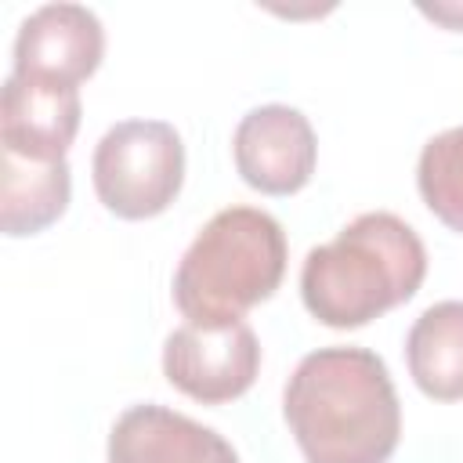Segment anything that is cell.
I'll use <instances>...</instances> for the list:
<instances>
[{
  "instance_id": "cell-1",
  "label": "cell",
  "mask_w": 463,
  "mask_h": 463,
  "mask_svg": "<svg viewBox=\"0 0 463 463\" xmlns=\"http://www.w3.org/2000/svg\"><path fill=\"white\" fill-rule=\"evenodd\" d=\"M282 412L307 463H387L402 409L383 358L369 347H318L293 369Z\"/></svg>"
},
{
  "instance_id": "cell-2",
  "label": "cell",
  "mask_w": 463,
  "mask_h": 463,
  "mask_svg": "<svg viewBox=\"0 0 463 463\" xmlns=\"http://www.w3.org/2000/svg\"><path fill=\"white\" fill-rule=\"evenodd\" d=\"M423 275L427 250L420 235L402 217L373 210L304 257L300 297L322 326L354 329L412 300Z\"/></svg>"
},
{
  "instance_id": "cell-8",
  "label": "cell",
  "mask_w": 463,
  "mask_h": 463,
  "mask_svg": "<svg viewBox=\"0 0 463 463\" xmlns=\"http://www.w3.org/2000/svg\"><path fill=\"white\" fill-rule=\"evenodd\" d=\"M80 130V90L65 83H47L33 76L11 72L4 80L0 94V148L54 163L65 159V148L72 145Z\"/></svg>"
},
{
  "instance_id": "cell-9",
  "label": "cell",
  "mask_w": 463,
  "mask_h": 463,
  "mask_svg": "<svg viewBox=\"0 0 463 463\" xmlns=\"http://www.w3.org/2000/svg\"><path fill=\"white\" fill-rule=\"evenodd\" d=\"M109 463H239V456L213 427L163 405H134L109 434Z\"/></svg>"
},
{
  "instance_id": "cell-4",
  "label": "cell",
  "mask_w": 463,
  "mask_h": 463,
  "mask_svg": "<svg viewBox=\"0 0 463 463\" xmlns=\"http://www.w3.org/2000/svg\"><path fill=\"white\" fill-rule=\"evenodd\" d=\"M94 192L127 221L163 213L184 181L181 134L163 119H123L105 130L94 148Z\"/></svg>"
},
{
  "instance_id": "cell-7",
  "label": "cell",
  "mask_w": 463,
  "mask_h": 463,
  "mask_svg": "<svg viewBox=\"0 0 463 463\" xmlns=\"http://www.w3.org/2000/svg\"><path fill=\"white\" fill-rule=\"evenodd\" d=\"M101 54H105V29L90 7L43 4L18 25L11 72L76 87L101 65Z\"/></svg>"
},
{
  "instance_id": "cell-11",
  "label": "cell",
  "mask_w": 463,
  "mask_h": 463,
  "mask_svg": "<svg viewBox=\"0 0 463 463\" xmlns=\"http://www.w3.org/2000/svg\"><path fill=\"white\" fill-rule=\"evenodd\" d=\"M416 387L434 402L463 398V300L430 304L405 336Z\"/></svg>"
},
{
  "instance_id": "cell-6",
  "label": "cell",
  "mask_w": 463,
  "mask_h": 463,
  "mask_svg": "<svg viewBox=\"0 0 463 463\" xmlns=\"http://www.w3.org/2000/svg\"><path fill=\"white\" fill-rule=\"evenodd\" d=\"M232 152L250 188L264 195H293L315 174L318 141L300 109L257 105L239 119Z\"/></svg>"
},
{
  "instance_id": "cell-10",
  "label": "cell",
  "mask_w": 463,
  "mask_h": 463,
  "mask_svg": "<svg viewBox=\"0 0 463 463\" xmlns=\"http://www.w3.org/2000/svg\"><path fill=\"white\" fill-rule=\"evenodd\" d=\"M69 163H36L0 148V224L7 235H36L69 206Z\"/></svg>"
},
{
  "instance_id": "cell-13",
  "label": "cell",
  "mask_w": 463,
  "mask_h": 463,
  "mask_svg": "<svg viewBox=\"0 0 463 463\" xmlns=\"http://www.w3.org/2000/svg\"><path fill=\"white\" fill-rule=\"evenodd\" d=\"M420 11L438 18V22H445V25H452V29H463V7L459 4H420Z\"/></svg>"
},
{
  "instance_id": "cell-3",
  "label": "cell",
  "mask_w": 463,
  "mask_h": 463,
  "mask_svg": "<svg viewBox=\"0 0 463 463\" xmlns=\"http://www.w3.org/2000/svg\"><path fill=\"white\" fill-rule=\"evenodd\" d=\"M286 275V232L257 206L213 213L184 250L174 304L195 326H228L268 300Z\"/></svg>"
},
{
  "instance_id": "cell-5",
  "label": "cell",
  "mask_w": 463,
  "mask_h": 463,
  "mask_svg": "<svg viewBox=\"0 0 463 463\" xmlns=\"http://www.w3.org/2000/svg\"><path fill=\"white\" fill-rule=\"evenodd\" d=\"M260 369V344L246 322L228 326H195L184 322L163 344V373L166 380L203 402L221 405L246 394Z\"/></svg>"
},
{
  "instance_id": "cell-12",
  "label": "cell",
  "mask_w": 463,
  "mask_h": 463,
  "mask_svg": "<svg viewBox=\"0 0 463 463\" xmlns=\"http://www.w3.org/2000/svg\"><path fill=\"white\" fill-rule=\"evenodd\" d=\"M416 184L430 213L463 232V127L434 134L416 163Z\"/></svg>"
}]
</instances>
